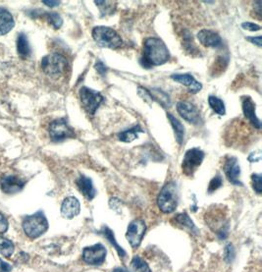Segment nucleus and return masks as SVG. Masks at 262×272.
Masks as SVG:
<instances>
[{
	"label": "nucleus",
	"mask_w": 262,
	"mask_h": 272,
	"mask_svg": "<svg viewBox=\"0 0 262 272\" xmlns=\"http://www.w3.org/2000/svg\"><path fill=\"white\" fill-rule=\"evenodd\" d=\"M99 233H100L101 235H103L105 238L107 239V240L109 241V243L116 249V251H117V253H118V255H119V257H120L121 259H124V258L126 257V255H127L126 252L118 245V243L116 242L115 237H114V234H113V232H112L111 229H109L108 227L104 226V227L101 228V230L99 231Z\"/></svg>",
	"instance_id": "b1692460"
},
{
	"label": "nucleus",
	"mask_w": 262,
	"mask_h": 272,
	"mask_svg": "<svg viewBox=\"0 0 262 272\" xmlns=\"http://www.w3.org/2000/svg\"><path fill=\"white\" fill-rule=\"evenodd\" d=\"M172 222H174V225L184 229L188 232H190L191 234H196L198 233V229L197 226L195 225V223L193 222V220L190 218V216L187 213H179L177 215L174 216V218L172 219Z\"/></svg>",
	"instance_id": "aec40b11"
},
{
	"label": "nucleus",
	"mask_w": 262,
	"mask_h": 272,
	"mask_svg": "<svg viewBox=\"0 0 262 272\" xmlns=\"http://www.w3.org/2000/svg\"><path fill=\"white\" fill-rule=\"evenodd\" d=\"M247 39L255 44H257L259 47H262V35L258 36H248Z\"/></svg>",
	"instance_id": "58836bf2"
},
{
	"label": "nucleus",
	"mask_w": 262,
	"mask_h": 272,
	"mask_svg": "<svg viewBox=\"0 0 262 272\" xmlns=\"http://www.w3.org/2000/svg\"><path fill=\"white\" fill-rule=\"evenodd\" d=\"M68 67V60L64 55L60 53H50L44 56L41 60L42 71L50 76L56 77L62 75Z\"/></svg>",
	"instance_id": "39448f33"
},
{
	"label": "nucleus",
	"mask_w": 262,
	"mask_h": 272,
	"mask_svg": "<svg viewBox=\"0 0 262 272\" xmlns=\"http://www.w3.org/2000/svg\"><path fill=\"white\" fill-rule=\"evenodd\" d=\"M11 271L12 267L9 264L5 263L4 261L0 260V272H11Z\"/></svg>",
	"instance_id": "ea45409f"
},
{
	"label": "nucleus",
	"mask_w": 262,
	"mask_h": 272,
	"mask_svg": "<svg viewBox=\"0 0 262 272\" xmlns=\"http://www.w3.org/2000/svg\"><path fill=\"white\" fill-rule=\"evenodd\" d=\"M79 96H80V100L84 109L89 115H92V116L95 115L100 104L104 101V98L99 92L87 87H83L80 89Z\"/></svg>",
	"instance_id": "423d86ee"
},
{
	"label": "nucleus",
	"mask_w": 262,
	"mask_h": 272,
	"mask_svg": "<svg viewBox=\"0 0 262 272\" xmlns=\"http://www.w3.org/2000/svg\"><path fill=\"white\" fill-rule=\"evenodd\" d=\"M253 188L258 195H262V177L261 174H253L252 175Z\"/></svg>",
	"instance_id": "72a5a7b5"
},
{
	"label": "nucleus",
	"mask_w": 262,
	"mask_h": 272,
	"mask_svg": "<svg viewBox=\"0 0 262 272\" xmlns=\"http://www.w3.org/2000/svg\"><path fill=\"white\" fill-rule=\"evenodd\" d=\"M204 159V152L198 148L194 147L186 151L182 162V170L186 176H194L197 168L201 165Z\"/></svg>",
	"instance_id": "0eeeda50"
},
{
	"label": "nucleus",
	"mask_w": 262,
	"mask_h": 272,
	"mask_svg": "<svg viewBox=\"0 0 262 272\" xmlns=\"http://www.w3.org/2000/svg\"><path fill=\"white\" fill-rule=\"evenodd\" d=\"M44 16L48 23L55 29L58 30L63 25V19L58 13L55 12H44Z\"/></svg>",
	"instance_id": "2f4dec72"
},
{
	"label": "nucleus",
	"mask_w": 262,
	"mask_h": 272,
	"mask_svg": "<svg viewBox=\"0 0 262 272\" xmlns=\"http://www.w3.org/2000/svg\"><path fill=\"white\" fill-rule=\"evenodd\" d=\"M97 6H99L101 12V16L112 15L116 9V2L113 1H95Z\"/></svg>",
	"instance_id": "c756f323"
},
{
	"label": "nucleus",
	"mask_w": 262,
	"mask_h": 272,
	"mask_svg": "<svg viewBox=\"0 0 262 272\" xmlns=\"http://www.w3.org/2000/svg\"><path fill=\"white\" fill-rule=\"evenodd\" d=\"M112 272H128L127 270H125V269H122V268H117V269H115L114 271Z\"/></svg>",
	"instance_id": "79ce46f5"
},
{
	"label": "nucleus",
	"mask_w": 262,
	"mask_h": 272,
	"mask_svg": "<svg viewBox=\"0 0 262 272\" xmlns=\"http://www.w3.org/2000/svg\"><path fill=\"white\" fill-rule=\"evenodd\" d=\"M26 182L12 174H5L0 178V188L3 193L8 195H13L21 192L25 187Z\"/></svg>",
	"instance_id": "f8f14e48"
},
{
	"label": "nucleus",
	"mask_w": 262,
	"mask_h": 272,
	"mask_svg": "<svg viewBox=\"0 0 262 272\" xmlns=\"http://www.w3.org/2000/svg\"><path fill=\"white\" fill-rule=\"evenodd\" d=\"M170 59V52L163 40L158 37H148L143 41V53L140 64L149 69L163 65Z\"/></svg>",
	"instance_id": "f257e3e1"
},
{
	"label": "nucleus",
	"mask_w": 262,
	"mask_h": 272,
	"mask_svg": "<svg viewBox=\"0 0 262 272\" xmlns=\"http://www.w3.org/2000/svg\"><path fill=\"white\" fill-rule=\"evenodd\" d=\"M242 27L245 29V30H248V31H251V32H258V31H261L262 27L255 24V23H251V22H245L242 24Z\"/></svg>",
	"instance_id": "e433bc0d"
},
{
	"label": "nucleus",
	"mask_w": 262,
	"mask_h": 272,
	"mask_svg": "<svg viewBox=\"0 0 262 272\" xmlns=\"http://www.w3.org/2000/svg\"><path fill=\"white\" fill-rule=\"evenodd\" d=\"M15 26L12 14L3 7H0V35L8 34Z\"/></svg>",
	"instance_id": "412c9836"
},
{
	"label": "nucleus",
	"mask_w": 262,
	"mask_h": 272,
	"mask_svg": "<svg viewBox=\"0 0 262 272\" xmlns=\"http://www.w3.org/2000/svg\"><path fill=\"white\" fill-rule=\"evenodd\" d=\"M49 136L53 141H61L75 136L74 130L69 126L64 118L56 119L49 125Z\"/></svg>",
	"instance_id": "1a4fd4ad"
},
{
	"label": "nucleus",
	"mask_w": 262,
	"mask_h": 272,
	"mask_svg": "<svg viewBox=\"0 0 262 272\" xmlns=\"http://www.w3.org/2000/svg\"><path fill=\"white\" fill-rule=\"evenodd\" d=\"M146 231V225L143 220L135 219L131 221L128 226L126 238L129 241L130 245L132 248L139 247L142 238Z\"/></svg>",
	"instance_id": "9b49d317"
},
{
	"label": "nucleus",
	"mask_w": 262,
	"mask_h": 272,
	"mask_svg": "<svg viewBox=\"0 0 262 272\" xmlns=\"http://www.w3.org/2000/svg\"><path fill=\"white\" fill-rule=\"evenodd\" d=\"M224 172L232 184L236 186H243V184L240 181V176H241V167L238 163V159L234 156L227 157L224 163Z\"/></svg>",
	"instance_id": "2eb2a0df"
},
{
	"label": "nucleus",
	"mask_w": 262,
	"mask_h": 272,
	"mask_svg": "<svg viewBox=\"0 0 262 272\" xmlns=\"http://www.w3.org/2000/svg\"><path fill=\"white\" fill-rule=\"evenodd\" d=\"M76 185L79 189V191L89 200L92 201L95 199L96 195H97V190L95 189L94 183L92 181L91 178L85 176V175H81L77 181H76Z\"/></svg>",
	"instance_id": "a211bd4d"
},
{
	"label": "nucleus",
	"mask_w": 262,
	"mask_h": 272,
	"mask_svg": "<svg viewBox=\"0 0 262 272\" xmlns=\"http://www.w3.org/2000/svg\"><path fill=\"white\" fill-rule=\"evenodd\" d=\"M95 68H96V70L99 72L100 75H102V76H104V75L107 73V71H108V68H107V67L104 65V63L101 62L100 60H98V61H97L96 65H95Z\"/></svg>",
	"instance_id": "4c0bfd02"
},
{
	"label": "nucleus",
	"mask_w": 262,
	"mask_h": 272,
	"mask_svg": "<svg viewBox=\"0 0 262 272\" xmlns=\"http://www.w3.org/2000/svg\"><path fill=\"white\" fill-rule=\"evenodd\" d=\"M42 3L45 4V5H47L48 7H56V6H58L61 2H60V1H46V0H43Z\"/></svg>",
	"instance_id": "a19ab883"
},
{
	"label": "nucleus",
	"mask_w": 262,
	"mask_h": 272,
	"mask_svg": "<svg viewBox=\"0 0 262 272\" xmlns=\"http://www.w3.org/2000/svg\"><path fill=\"white\" fill-rule=\"evenodd\" d=\"M208 103L211 109L217 113L220 116H224L226 114V108H225V103L222 100L215 96H209L208 98Z\"/></svg>",
	"instance_id": "bb28decb"
},
{
	"label": "nucleus",
	"mask_w": 262,
	"mask_h": 272,
	"mask_svg": "<svg viewBox=\"0 0 262 272\" xmlns=\"http://www.w3.org/2000/svg\"><path fill=\"white\" fill-rule=\"evenodd\" d=\"M167 118L169 119V121L171 123V126H172V128L174 130L176 140L178 141L179 144H183L184 137H185V127H184V125L175 116H173L171 113L167 114Z\"/></svg>",
	"instance_id": "5701e85b"
},
{
	"label": "nucleus",
	"mask_w": 262,
	"mask_h": 272,
	"mask_svg": "<svg viewBox=\"0 0 262 272\" xmlns=\"http://www.w3.org/2000/svg\"><path fill=\"white\" fill-rule=\"evenodd\" d=\"M25 234L30 239H36L43 235L48 229V221L42 211H37L26 216L22 223Z\"/></svg>",
	"instance_id": "f03ea898"
},
{
	"label": "nucleus",
	"mask_w": 262,
	"mask_h": 272,
	"mask_svg": "<svg viewBox=\"0 0 262 272\" xmlns=\"http://www.w3.org/2000/svg\"><path fill=\"white\" fill-rule=\"evenodd\" d=\"M205 220L206 223L209 224L210 228L215 231L220 238L225 239L227 237L229 225L223 210H218V208H215L206 214Z\"/></svg>",
	"instance_id": "6e6552de"
},
{
	"label": "nucleus",
	"mask_w": 262,
	"mask_h": 272,
	"mask_svg": "<svg viewBox=\"0 0 262 272\" xmlns=\"http://www.w3.org/2000/svg\"><path fill=\"white\" fill-rule=\"evenodd\" d=\"M151 97H152V100L155 101V102H158L164 108H169L171 106V101H170V98L167 94H165L163 91L161 90H158V89H155L151 92H149Z\"/></svg>",
	"instance_id": "c85d7f7f"
},
{
	"label": "nucleus",
	"mask_w": 262,
	"mask_h": 272,
	"mask_svg": "<svg viewBox=\"0 0 262 272\" xmlns=\"http://www.w3.org/2000/svg\"><path fill=\"white\" fill-rule=\"evenodd\" d=\"M9 228V222L5 215L0 212V235L5 233Z\"/></svg>",
	"instance_id": "c9c22d12"
},
{
	"label": "nucleus",
	"mask_w": 262,
	"mask_h": 272,
	"mask_svg": "<svg viewBox=\"0 0 262 272\" xmlns=\"http://www.w3.org/2000/svg\"><path fill=\"white\" fill-rule=\"evenodd\" d=\"M16 47H17V52L20 55V57L28 58L31 55L32 49H31L28 37L24 33H21L18 35Z\"/></svg>",
	"instance_id": "4be33fe9"
},
{
	"label": "nucleus",
	"mask_w": 262,
	"mask_h": 272,
	"mask_svg": "<svg viewBox=\"0 0 262 272\" xmlns=\"http://www.w3.org/2000/svg\"><path fill=\"white\" fill-rule=\"evenodd\" d=\"M177 111L181 117L189 123L199 125L202 120L197 107L189 102H180L177 103Z\"/></svg>",
	"instance_id": "ddd939ff"
},
{
	"label": "nucleus",
	"mask_w": 262,
	"mask_h": 272,
	"mask_svg": "<svg viewBox=\"0 0 262 272\" xmlns=\"http://www.w3.org/2000/svg\"><path fill=\"white\" fill-rule=\"evenodd\" d=\"M197 38H198L199 42L205 47L219 48L223 44L221 36L219 35L218 33L214 32L212 30L203 29V30L199 31L197 34Z\"/></svg>",
	"instance_id": "4468645a"
},
{
	"label": "nucleus",
	"mask_w": 262,
	"mask_h": 272,
	"mask_svg": "<svg viewBox=\"0 0 262 272\" xmlns=\"http://www.w3.org/2000/svg\"><path fill=\"white\" fill-rule=\"evenodd\" d=\"M131 272H151L148 265L138 256L132 258L131 262Z\"/></svg>",
	"instance_id": "7c9ffc66"
},
{
	"label": "nucleus",
	"mask_w": 262,
	"mask_h": 272,
	"mask_svg": "<svg viewBox=\"0 0 262 272\" xmlns=\"http://www.w3.org/2000/svg\"><path fill=\"white\" fill-rule=\"evenodd\" d=\"M93 38L100 47L118 49L122 46L123 40L116 31L109 27L98 26L93 30Z\"/></svg>",
	"instance_id": "7ed1b4c3"
},
{
	"label": "nucleus",
	"mask_w": 262,
	"mask_h": 272,
	"mask_svg": "<svg viewBox=\"0 0 262 272\" xmlns=\"http://www.w3.org/2000/svg\"><path fill=\"white\" fill-rule=\"evenodd\" d=\"M157 204L164 213L175 211L179 204V189L175 182H169L163 186L159 193Z\"/></svg>",
	"instance_id": "20e7f679"
},
{
	"label": "nucleus",
	"mask_w": 262,
	"mask_h": 272,
	"mask_svg": "<svg viewBox=\"0 0 262 272\" xmlns=\"http://www.w3.org/2000/svg\"><path fill=\"white\" fill-rule=\"evenodd\" d=\"M171 79L187 87L189 91L193 94H197L202 89V85L197 82L194 76H192L191 74H174L171 76Z\"/></svg>",
	"instance_id": "f3484780"
},
{
	"label": "nucleus",
	"mask_w": 262,
	"mask_h": 272,
	"mask_svg": "<svg viewBox=\"0 0 262 272\" xmlns=\"http://www.w3.org/2000/svg\"><path fill=\"white\" fill-rule=\"evenodd\" d=\"M139 133H143V130L141 129V127L139 125H136L131 129L120 132L118 134V138L124 142H131L132 140L137 138Z\"/></svg>",
	"instance_id": "393cba45"
},
{
	"label": "nucleus",
	"mask_w": 262,
	"mask_h": 272,
	"mask_svg": "<svg viewBox=\"0 0 262 272\" xmlns=\"http://www.w3.org/2000/svg\"><path fill=\"white\" fill-rule=\"evenodd\" d=\"M223 185V180L221 178L220 175H217L215 176L209 183V186H208V193L209 194H212L213 192L217 191L221 186Z\"/></svg>",
	"instance_id": "473e14b6"
},
{
	"label": "nucleus",
	"mask_w": 262,
	"mask_h": 272,
	"mask_svg": "<svg viewBox=\"0 0 262 272\" xmlns=\"http://www.w3.org/2000/svg\"><path fill=\"white\" fill-rule=\"evenodd\" d=\"M106 259V249L101 244L87 247L83 252V261L90 266H101Z\"/></svg>",
	"instance_id": "9d476101"
},
{
	"label": "nucleus",
	"mask_w": 262,
	"mask_h": 272,
	"mask_svg": "<svg viewBox=\"0 0 262 272\" xmlns=\"http://www.w3.org/2000/svg\"><path fill=\"white\" fill-rule=\"evenodd\" d=\"M242 105H243V112L246 118L255 126V128H257L258 130H261L262 123L259 117L257 116L256 103L250 97H244L242 101Z\"/></svg>",
	"instance_id": "dca6fc26"
},
{
	"label": "nucleus",
	"mask_w": 262,
	"mask_h": 272,
	"mask_svg": "<svg viewBox=\"0 0 262 272\" xmlns=\"http://www.w3.org/2000/svg\"><path fill=\"white\" fill-rule=\"evenodd\" d=\"M234 259H235V250H234V247L229 244L225 248V260L228 263H232Z\"/></svg>",
	"instance_id": "f704fd0d"
},
{
	"label": "nucleus",
	"mask_w": 262,
	"mask_h": 272,
	"mask_svg": "<svg viewBox=\"0 0 262 272\" xmlns=\"http://www.w3.org/2000/svg\"><path fill=\"white\" fill-rule=\"evenodd\" d=\"M81 211V204L75 197H68L61 205V214L67 219L76 217Z\"/></svg>",
	"instance_id": "6ab92c4d"
},
{
	"label": "nucleus",
	"mask_w": 262,
	"mask_h": 272,
	"mask_svg": "<svg viewBox=\"0 0 262 272\" xmlns=\"http://www.w3.org/2000/svg\"><path fill=\"white\" fill-rule=\"evenodd\" d=\"M183 46L186 49V51L190 54H199V50L197 49L194 39H193V34H191L189 31H185L183 34Z\"/></svg>",
	"instance_id": "a878e982"
},
{
	"label": "nucleus",
	"mask_w": 262,
	"mask_h": 272,
	"mask_svg": "<svg viewBox=\"0 0 262 272\" xmlns=\"http://www.w3.org/2000/svg\"><path fill=\"white\" fill-rule=\"evenodd\" d=\"M15 251L14 244L9 239L4 238L0 235V255L5 258H10Z\"/></svg>",
	"instance_id": "cd10ccee"
}]
</instances>
